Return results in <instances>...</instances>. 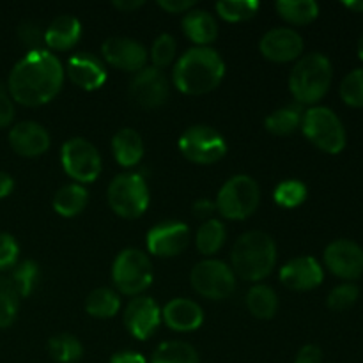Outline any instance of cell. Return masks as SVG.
<instances>
[{
    "label": "cell",
    "mask_w": 363,
    "mask_h": 363,
    "mask_svg": "<svg viewBox=\"0 0 363 363\" xmlns=\"http://www.w3.org/2000/svg\"><path fill=\"white\" fill-rule=\"evenodd\" d=\"M62 62L50 50H34L14 64L9 74L11 98L25 106H39L52 101L64 84Z\"/></svg>",
    "instance_id": "obj_1"
},
{
    "label": "cell",
    "mask_w": 363,
    "mask_h": 363,
    "mask_svg": "<svg viewBox=\"0 0 363 363\" xmlns=\"http://www.w3.org/2000/svg\"><path fill=\"white\" fill-rule=\"evenodd\" d=\"M225 74V62L211 46H194L181 55L172 71L177 91L190 96L208 94Z\"/></svg>",
    "instance_id": "obj_2"
},
{
    "label": "cell",
    "mask_w": 363,
    "mask_h": 363,
    "mask_svg": "<svg viewBox=\"0 0 363 363\" xmlns=\"http://www.w3.org/2000/svg\"><path fill=\"white\" fill-rule=\"evenodd\" d=\"M233 272L248 282H259L273 272L277 264V245L262 230H248L236 240L230 254Z\"/></svg>",
    "instance_id": "obj_3"
},
{
    "label": "cell",
    "mask_w": 363,
    "mask_h": 363,
    "mask_svg": "<svg viewBox=\"0 0 363 363\" xmlns=\"http://www.w3.org/2000/svg\"><path fill=\"white\" fill-rule=\"evenodd\" d=\"M333 67L326 55L318 52L300 57L291 69L289 91L298 105H315L332 85Z\"/></svg>",
    "instance_id": "obj_4"
},
{
    "label": "cell",
    "mask_w": 363,
    "mask_h": 363,
    "mask_svg": "<svg viewBox=\"0 0 363 363\" xmlns=\"http://www.w3.org/2000/svg\"><path fill=\"white\" fill-rule=\"evenodd\" d=\"M303 135L321 151L339 155L346 147V130L342 121L328 106H311L301 119Z\"/></svg>",
    "instance_id": "obj_5"
},
{
    "label": "cell",
    "mask_w": 363,
    "mask_h": 363,
    "mask_svg": "<svg viewBox=\"0 0 363 363\" xmlns=\"http://www.w3.org/2000/svg\"><path fill=\"white\" fill-rule=\"evenodd\" d=\"M106 197L112 211L123 218H138L149 208L147 183L137 172H124L113 177Z\"/></svg>",
    "instance_id": "obj_6"
},
{
    "label": "cell",
    "mask_w": 363,
    "mask_h": 363,
    "mask_svg": "<svg viewBox=\"0 0 363 363\" xmlns=\"http://www.w3.org/2000/svg\"><path fill=\"white\" fill-rule=\"evenodd\" d=\"M261 201V190L250 176H234L216 195V211L227 220H245L252 216Z\"/></svg>",
    "instance_id": "obj_7"
},
{
    "label": "cell",
    "mask_w": 363,
    "mask_h": 363,
    "mask_svg": "<svg viewBox=\"0 0 363 363\" xmlns=\"http://www.w3.org/2000/svg\"><path fill=\"white\" fill-rule=\"evenodd\" d=\"M152 262L137 248H126L116 257L112 266V282L117 291L128 296H137L152 282Z\"/></svg>",
    "instance_id": "obj_8"
},
{
    "label": "cell",
    "mask_w": 363,
    "mask_h": 363,
    "mask_svg": "<svg viewBox=\"0 0 363 363\" xmlns=\"http://www.w3.org/2000/svg\"><path fill=\"white\" fill-rule=\"evenodd\" d=\"M190 284L197 294L208 300H225L236 291L233 268L218 259L197 262L190 273Z\"/></svg>",
    "instance_id": "obj_9"
},
{
    "label": "cell",
    "mask_w": 363,
    "mask_h": 363,
    "mask_svg": "<svg viewBox=\"0 0 363 363\" xmlns=\"http://www.w3.org/2000/svg\"><path fill=\"white\" fill-rule=\"evenodd\" d=\"M183 156L199 165H211L220 162L227 152V142L215 128L206 124L190 126L179 138Z\"/></svg>",
    "instance_id": "obj_10"
},
{
    "label": "cell",
    "mask_w": 363,
    "mask_h": 363,
    "mask_svg": "<svg viewBox=\"0 0 363 363\" xmlns=\"http://www.w3.org/2000/svg\"><path fill=\"white\" fill-rule=\"evenodd\" d=\"M60 162L64 172L78 184L92 183L101 172V156L94 144L82 137H73L64 142L60 149Z\"/></svg>",
    "instance_id": "obj_11"
},
{
    "label": "cell",
    "mask_w": 363,
    "mask_h": 363,
    "mask_svg": "<svg viewBox=\"0 0 363 363\" xmlns=\"http://www.w3.org/2000/svg\"><path fill=\"white\" fill-rule=\"evenodd\" d=\"M169 78L162 69L147 66L130 84V98L142 108H158L169 99Z\"/></svg>",
    "instance_id": "obj_12"
},
{
    "label": "cell",
    "mask_w": 363,
    "mask_h": 363,
    "mask_svg": "<svg viewBox=\"0 0 363 363\" xmlns=\"http://www.w3.org/2000/svg\"><path fill=\"white\" fill-rule=\"evenodd\" d=\"M325 264L342 280H357L363 275V248L351 240H335L325 248Z\"/></svg>",
    "instance_id": "obj_13"
},
{
    "label": "cell",
    "mask_w": 363,
    "mask_h": 363,
    "mask_svg": "<svg viewBox=\"0 0 363 363\" xmlns=\"http://www.w3.org/2000/svg\"><path fill=\"white\" fill-rule=\"evenodd\" d=\"M147 250L158 257H174L190 243V229L186 223L169 220L152 227L145 238Z\"/></svg>",
    "instance_id": "obj_14"
},
{
    "label": "cell",
    "mask_w": 363,
    "mask_h": 363,
    "mask_svg": "<svg viewBox=\"0 0 363 363\" xmlns=\"http://www.w3.org/2000/svg\"><path fill=\"white\" fill-rule=\"evenodd\" d=\"M101 53L110 66L123 71H140L147 62V50L140 41L123 35L108 38L101 46Z\"/></svg>",
    "instance_id": "obj_15"
},
{
    "label": "cell",
    "mask_w": 363,
    "mask_h": 363,
    "mask_svg": "<svg viewBox=\"0 0 363 363\" xmlns=\"http://www.w3.org/2000/svg\"><path fill=\"white\" fill-rule=\"evenodd\" d=\"M162 323V308L152 298H133L124 308V326L138 340H147Z\"/></svg>",
    "instance_id": "obj_16"
},
{
    "label": "cell",
    "mask_w": 363,
    "mask_h": 363,
    "mask_svg": "<svg viewBox=\"0 0 363 363\" xmlns=\"http://www.w3.org/2000/svg\"><path fill=\"white\" fill-rule=\"evenodd\" d=\"M303 38L294 28L277 27L266 32L259 43L262 57L272 62H291L303 53Z\"/></svg>",
    "instance_id": "obj_17"
},
{
    "label": "cell",
    "mask_w": 363,
    "mask_h": 363,
    "mask_svg": "<svg viewBox=\"0 0 363 363\" xmlns=\"http://www.w3.org/2000/svg\"><path fill=\"white\" fill-rule=\"evenodd\" d=\"M325 273L321 264L311 255L291 259L280 269V282L293 291H311L321 286Z\"/></svg>",
    "instance_id": "obj_18"
},
{
    "label": "cell",
    "mask_w": 363,
    "mask_h": 363,
    "mask_svg": "<svg viewBox=\"0 0 363 363\" xmlns=\"http://www.w3.org/2000/svg\"><path fill=\"white\" fill-rule=\"evenodd\" d=\"M9 145L16 155L23 158H35L48 151L50 135L39 123L23 121L11 128Z\"/></svg>",
    "instance_id": "obj_19"
},
{
    "label": "cell",
    "mask_w": 363,
    "mask_h": 363,
    "mask_svg": "<svg viewBox=\"0 0 363 363\" xmlns=\"http://www.w3.org/2000/svg\"><path fill=\"white\" fill-rule=\"evenodd\" d=\"M66 73L74 85L85 91H96L106 82V66L99 57L89 52L74 53L69 57Z\"/></svg>",
    "instance_id": "obj_20"
},
{
    "label": "cell",
    "mask_w": 363,
    "mask_h": 363,
    "mask_svg": "<svg viewBox=\"0 0 363 363\" xmlns=\"http://www.w3.org/2000/svg\"><path fill=\"white\" fill-rule=\"evenodd\" d=\"M162 319L174 332H194L204 323V312L188 298H174L163 307Z\"/></svg>",
    "instance_id": "obj_21"
},
{
    "label": "cell",
    "mask_w": 363,
    "mask_h": 363,
    "mask_svg": "<svg viewBox=\"0 0 363 363\" xmlns=\"http://www.w3.org/2000/svg\"><path fill=\"white\" fill-rule=\"evenodd\" d=\"M82 35V23L71 14L57 16L45 30V45L57 52H66L73 48Z\"/></svg>",
    "instance_id": "obj_22"
},
{
    "label": "cell",
    "mask_w": 363,
    "mask_h": 363,
    "mask_svg": "<svg viewBox=\"0 0 363 363\" xmlns=\"http://www.w3.org/2000/svg\"><path fill=\"white\" fill-rule=\"evenodd\" d=\"M183 32L195 46H209L218 35V23L208 11L194 7L183 16Z\"/></svg>",
    "instance_id": "obj_23"
},
{
    "label": "cell",
    "mask_w": 363,
    "mask_h": 363,
    "mask_svg": "<svg viewBox=\"0 0 363 363\" xmlns=\"http://www.w3.org/2000/svg\"><path fill=\"white\" fill-rule=\"evenodd\" d=\"M112 152L121 167H135L144 156V142L133 128H121L112 137Z\"/></svg>",
    "instance_id": "obj_24"
},
{
    "label": "cell",
    "mask_w": 363,
    "mask_h": 363,
    "mask_svg": "<svg viewBox=\"0 0 363 363\" xmlns=\"http://www.w3.org/2000/svg\"><path fill=\"white\" fill-rule=\"evenodd\" d=\"M89 202V191L84 184L71 183L64 184L62 188L57 190V194L53 195V209L59 213L60 216H71L80 215L85 209Z\"/></svg>",
    "instance_id": "obj_25"
},
{
    "label": "cell",
    "mask_w": 363,
    "mask_h": 363,
    "mask_svg": "<svg viewBox=\"0 0 363 363\" xmlns=\"http://www.w3.org/2000/svg\"><path fill=\"white\" fill-rule=\"evenodd\" d=\"M247 307L259 319H272L279 311V296L264 284H255L247 293Z\"/></svg>",
    "instance_id": "obj_26"
},
{
    "label": "cell",
    "mask_w": 363,
    "mask_h": 363,
    "mask_svg": "<svg viewBox=\"0 0 363 363\" xmlns=\"http://www.w3.org/2000/svg\"><path fill=\"white\" fill-rule=\"evenodd\" d=\"M121 298L116 291L108 287H98L85 298V311L89 315L98 319H108L119 312Z\"/></svg>",
    "instance_id": "obj_27"
},
{
    "label": "cell",
    "mask_w": 363,
    "mask_h": 363,
    "mask_svg": "<svg viewBox=\"0 0 363 363\" xmlns=\"http://www.w3.org/2000/svg\"><path fill=\"white\" fill-rule=\"evenodd\" d=\"M275 7L280 16L293 25L312 23L319 16V6L314 0H279Z\"/></svg>",
    "instance_id": "obj_28"
},
{
    "label": "cell",
    "mask_w": 363,
    "mask_h": 363,
    "mask_svg": "<svg viewBox=\"0 0 363 363\" xmlns=\"http://www.w3.org/2000/svg\"><path fill=\"white\" fill-rule=\"evenodd\" d=\"M301 119H303V112L300 106L289 105L269 113L264 121V126L273 135H291L301 126Z\"/></svg>",
    "instance_id": "obj_29"
},
{
    "label": "cell",
    "mask_w": 363,
    "mask_h": 363,
    "mask_svg": "<svg viewBox=\"0 0 363 363\" xmlns=\"http://www.w3.org/2000/svg\"><path fill=\"white\" fill-rule=\"evenodd\" d=\"M223 243H225V227L216 218L206 220L195 234L197 250L204 255L216 254L223 247Z\"/></svg>",
    "instance_id": "obj_30"
},
{
    "label": "cell",
    "mask_w": 363,
    "mask_h": 363,
    "mask_svg": "<svg viewBox=\"0 0 363 363\" xmlns=\"http://www.w3.org/2000/svg\"><path fill=\"white\" fill-rule=\"evenodd\" d=\"M151 363H201L194 346L183 340H169L156 347Z\"/></svg>",
    "instance_id": "obj_31"
},
{
    "label": "cell",
    "mask_w": 363,
    "mask_h": 363,
    "mask_svg": "<svg viewBox=\"0 0 363 363\" xmlns=\"http://www.w3.org/2000/svg\"><path fill=\"white\" fill-rule=\"evenodd\" d=\"M48 353L59 363H74L84 357V346L71 333H59L50 339Z\"/></svg>",
    "instance_id": "obj_32"
},
{
    "label": "cell",
    "mask_w": 363,
    "mask_h": 363,
    "mask_svg": "<svg viewBox=\"0 0 363 363\" xmlns=\"http://www.w3.org/2000/svg\"><path fill=\"white\" fill-rule=\"evenodd\" d=\"M20 294L14 289L9 277H0V328H9L18 315Z\"/></svg>",
    "instance_id": "obj_33"
},
{
    "label": "cell",
    "mask_w": 363,
    "mask_h": 363,
    "mask_svg": "<svg viewBox=\"0 0 363 363\" xmlns=\"http://www.w3.org/2000/svg\"><path fill=\"white\" fill-rule=\"evenodd\" d=\"M215 7L220 18L230 21V23H236V21L254 18L261 4L257 0H220V2H216Z\"/></svg>",
    "instance_id": "obj_34"
},
{
    "label": "cell",
    "mask_w": 363,
    "mask_h": 363,
    "mask_svg": "<svg viewBox=\"0 0 363 363\" xmlns=\"http://www.w3.org/2000/svg\"><path fill=\"white\" fill-rule=\"evenodd\" d=\"M9 280L13 282L14 289L18 291L20 298H27L34 293L39 280V266L34 261H23L16 264L11 272Z\"/></svg>",
    "instance_id": "obj_35"
},
{
    "label": "cell",
    "mask_w": 363,
    "mask_h": 363,
    "mask_svg": "<svg viewBox=\"0 0 363 363\" xmlns=\"http://www.w3.org/2000/svg\"><path fill=\"white\" fill-rule=\"evenodd\" d=\"M307 195V186H305V183H301L298 179L282 181V183L277 184L275 191H273V199H275L277 204L287 209L298 208V206L303 204Z\"/></svg>",
    "instance_id": "obj_36"
},
{
    "label": "cell",
    "mask_w": 363,
    "mask_h": 363,
    "mask_svg": "<svg viewBox=\"0 0 363 363\" xmlns=\"http://www.w3.org/2000/svg\"><path fill=\"white\" fill-rule=\"evenodd\" d=\"M340 98L346 105L362 108L363 106V67L353 69L340 82Z\"/></svg>",
    "instance_id": "obj_37"
},
{
    "label": "cell",
    "mask_w": 363,
    "mask_h": 363,
    "mask_svg": "<svg viewBox=\"0 0 363 363\" xmlns=\"http://www.w3.org/2000/svg\"><path fill=\"white\" fill-rule=\"evenodd\" d=\"M176 52H177V43L176 39H174V35L160 34L151 46L152 66L158 67V69L167 67L170 62H172L174 57H176Z\"/></svg>",
    "instance_id": "obj_38"
},
{
    "label": "cell",
    "mask_w": 363,
    "mask_h": 363,
    "mask_svg": "<svg viewBox=\"0 0 363 363\" xmlns=\"http://www.w3.org/2000/svg\"><path fill=\"white\" fill-rule=\"evenodd\" d=\"M358 296H360V289L354 284H340L328 294L326 303L333 312H344L357 303Z\"/></svg>",
    "instance_id": "obj_39"
},
{
    "label": "cell",
    "mask_w": 363,
    "mask_h": 363,
    "mask_svg": "<svg viewBox=\"0 0 363 363\" xmlns=\"http://www.w3.org/2000/svg\"><path fill=\"white\" fill-rule=\"evenodd\" d=\"M20 247L11 234L0 233V272L13 269L18 264Z\"/></svg>",
    "instance_id": "obj_40"
},
{
    "label": "cell",
    "mask_w": 363,
    "mask_h": 363,
    "mask_svg": "<svg viewBox=\"0 0 363 363\" xmlns=\"http://www.w3.org/2000/svg\"><path fill=\"white\" fill-rule=\"evenodd\" d=\"M18 35H20L21 43L30 48L28 52L41 50V43H45V32L41 30L39 25L30 23V21H27V23H23L18 28Z\"/></svg>",
    "instance_id": "obj_41"
},
{
    "label": "cell",
    "mask_w": 363,
    "mask_h": 363,
    "mask_svg": "<svg viewBox=\"0 0 363 363\" xmlns=\"http://www.w3.org/2000/svg\"><path fill=\"white\" fill-rule=\"evenodd\" d=\"M14 119L13 98L6 91H0V128H7Z\"/></svg>",
    "instance_id": "obj_42"
},
{
    "label": "cell",
    "mask_w": 363,
    "mask_h": 363,
    "mask_svg": "<svg viewBox=\"0 0 363 363\" xmlns=\"http://www.w3.org/2000/svg\"><path fill=\"white\" fill-rule=\"evenodd\" d=\"M158 6L170 14H186L195 7L191 0H160Z\"/></svg>",
    "instance_id": "obj_43"
},
{
    "label": "cell",
    "mask_w": 363,
    "mask_h": 363,
    "mask_svg": "<svg viewBox=\"0 0 363 363\" xmlns=\"http://www.w3.org/2000/svg\"><path fill=\"white\" fill-rule=\"evenodd\" d=\"M294 363H323V351L314 344H308L298 351Z\"/></svg>",
    "instance_id": "obj_44"
},
{
    "label": "cell",
    "mask_w": 363,
    "mask_h": 363,
    "mask_svg": "<svg viewBox=\"0 0 363 363\" xmlns=\"http://www.w3.org/2000/svg\"><path fill=\"white\" fill-rule=\"evenodd\" d=\"M216 211V204L211 202L209 199H199L197 202L194 204V215L197 218H208Z\"/></svg>",
    "instance_id": "obj_45"
},
{
    "label": "cell",
    "mask_w": 363,
    "mask_h": 363,
    "mask_svg": "<svg viewBox=\"0 0 363 363\" xmlns=\"http://www.w3.org/2000/svg\"><path fill=\"white\" fill-rule=\"evenodd\" d=\"M110 363H147L140 353L135 351H121L110 358Z\"/></svg>",
    "instance_id": "obj_46"
},
{
    "label": "cell",
    "mask_w": 363,
    "mask_h": 363,
    "mask_svg": "<svg viewBox=\"0 0 363 363\" xmlns=\"http://www.w3.org/2000/svg\"><path fill=\"white\" fill-rule=\"evenodd\" d=\"M14 181L9 174L0 172V199H6L13 191Z\"/></svg>",
    "instance_id": "obj_47"
},
{
    "label": "cell",
    "mask_w": 363,
    "mask_h": 363,
    "mask_svg": "<svg viewBox=\"0 0 363 363\" xmlns=\"http://www.w3.org/2000/svg\"><path fill=\"white\" fill-rule=\"evenodd\" d=\"M144 6V2L142 0H116L113 2V7H117V9L124 11V13H130V11H135V9H140V7Z\"/></svg>",
    "instance_id": "obj_48"
},
{
    "label": "cell",
    "mask_w": 363,
    "mask_h": 363,
    "mask_svg": "<svg viewBox=\"0 0 363 363\" xmlns=\"http://www.w3.org/2000/svg\"><path fill=\"white\" fill-rule=\"evenodd\" d=\"M344 6L354 13H363V0H351V2H344Z\"/></svg>",
    "instance_id": "obj_49"
},
{
    "label": "cell",
    "mask_w": 363,
    "mask_h": 363,
    "mask_svg": "<svg viewBox=\"0 0 363 363\" xmlns=\"http://www.w3.org/2000/svg\"><path fill=\"white\" fill-rule=\"evenodd\" d=\"M358 55H360V59L363 60V34H362L360 41H358Z\"/></svg>",
    "instance_id": "obj_50"
}]
</instances>
